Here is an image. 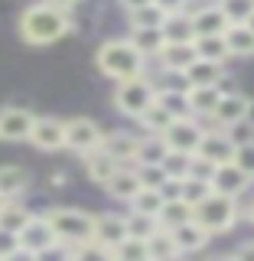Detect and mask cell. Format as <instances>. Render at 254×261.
<instances>
[{"instance_id":"6da1fadb","label":"cell","mask_w":254,"mask_h":261,"mask_svg":"<svg viewBox=\"0 0 254 261\" xmlns=\"http://www.w3.org/2000/svg\"><path fill=\"white\" fill-rule=\"evenodd\" d=\"M72 30V16H69V7H59V4H33L23 10L20 16V36L23 43L30 46H49V43H59L65 33Z\"/></svg>"},{"instance_id":"7a4b0ae2","label":"cell","mask_w":254,"mask_h":261,"mask_svg":"<svg viewBox=\"0 0 254 261\" xmlns=\"http://www.w3.org/2000/svg\"><path fill=\"white\" fill-rule=\"evenodd\" d=\"M95 65L108 79L124 82V79H134V75H144L147 72V56L130 43V39H108V43L98 46Z\"/></svg>"},{"instance_id":"3957f363","label":"cell","mask_w":254,"mask_h":261,"mask_svg":"<svg viewBox=\"0 0 254 261\" xmlns=\"http://www.w3.org/2000/svg\"><path fill=\"white\" fill-rule=\"evenodd\" d=\"M49 225H52L55 239H59L62 251L72 258H78V248L92 242V228H95V216L85 209H72V206H59L46 212Z\"/></svg>"},{"instance_id":"277c9868","label":"cell","mask_w":254,"mask_h":261,"mask_svg":"<svg viewBox=\"0 0 254 261\" xmlns=\"http://www.w3.org/2000/svg\"><path fill=\"white\" fill-rule=\"evenodd\" d=\"M192 219L206 228V232L222 235V232H232L235 222L241 219V206H238L235 196H222V193L212 190L206 199H199L192 206Z\"/></svg>"},{"instance_id":"5b68a950","label":"cell","mask_w":254,"mask_h":261,"mask_svg":"<svg viewBox=\"0 0 254 261\" xmlns=\"http://www.w3.org/2000/svg\"><path fill=\"white\" fill-rule=\"evenodd\" d=\"M157 98V85H153L150 79L144 75H134V79H124L118 82V88H114V108H118L124 118H140V111L147 108V105Z\"/></svg>"},{"instance_id":"8992f818","label":"cell","mask_w":254,"mask_h":261,"mask_svg":"<svg viewBox=\"0 0 254 261\" xmlns=\"http://www.w3.org/2000/svg\"><path fill=\"white\" fill-rule=\"evenodd\" d=\"M16 239H20V255L26 258H39V255H49L52 248H59V239H55L46 216H30L23 228L16 232Z\"/></svg>"},{"instance_id":"52a82bcc","label":"cell","mask_w":254,"mask_h":261,"mask_svg":"<svg viewBox=\"0 0 254 261\" xmlns=\"http://www.w3.org/2000/svg\"><path fill=\"white\" fill-rule=\"evenodd\" d=\"M101 137H104V130L92 118H69L65 121V147L75 153H88L95 147H101Z\"/></svg>"},{"instance_id":"ba28073f","label":"cell","mask_w":254,"mask_h":261,"mask_svg":"<svg viewBox=\"0 0 254 261\" xmlns=\"http://www.w3.org/2000/svg\"><path fill=\"white\" fill-rule=\"evenodd\" d=\"M235 144H238V141H235L225 127H206L192 153L206 157L209 163H228V160L235 157Z\"/></svg>"},{"instance_id":"9c48e42d","label":"cell","mask_w":254,"mask_h":261,"mask_svg":"<svg viewBox=\"0 0 254 261\" xmlns=\"http://www.w3.org/2000/svg\"><path fill=\"white\" fill-rule=\"evenodd\" d=\"M202 127L199 118H192V114H183V118H173L170 121V127L163 130V141H166L170 150H183V153H192L195 144H199L202 137Z\"/></svg>"},{"instance_id":"30bf717a","label":"cell","mask_w":254,"mask_h":261,"mask_svg":"<svg viewBox=\"0 0 254 261\" xmlns=\"http://www.w3.org/2000/svg\"><path fill=\"white\" fill-rule=\"evenodd\" d=\"M33 121H36V114H33L30 108H20V105H7V108H0V141H7V144L26 141Z\"/></svg>"},{"instance_id":"8fae6325","label":"cell","mask_w":254,"mask_h":261,"mask_svg":"<svg viewBox=\"0 0 254 261\" xmlns=\"http://www.w3.org/2000/svg\"><path fill=\"white\" fill-rule=\"evenodd\" d=\"M209 183H212V190H215V193H222V196H235V199H238V196L248 190L254 179L244 173V170L235 167L232 160H228V163H215V167H212Z\"/></svg>"},{"instance_id":"7c38bea8","label":"cell","mask_w":254,"mask_h":261,"mask_svg":"<svg viewBox=\"0 0 254 261\" xmlns=\"http://www.w3.org/2000/svg\"><path fill=\"white\" fill-rule=\"evenodd\" d=\"M124 235H127V222H124V216H118V212H101V216H95L92 242L104 251V258L111 255V248H114V245H118L121 239H124Z\"/></svg>"},{"instance_id":"4fadbf2b","label":"cell","mask_w":254,"mask_h":261,"mask_svg":"<svg viewBox=\"0 0 254 261\" xmlns=\"http://www.w3.org/2000/svg\"><path fill=\"white\" fill-rule=\"evenodd\" d=\"M244 111H248V98L241 92H222L209 121L212 127H235V124H244Z\"/></svg>"},{"instance_id":"5bb4252c","label":"cell","mask_w":254,"mask_h":261,"mask_svg":"<svg viewBox=\"0 0 254 261\" xmlns=\"http://www.w3.org/2000/svg\"><path fill=\"white\" fill-rule=\"evenodd\" d=\"M26 141L39 150H62L65 147V121L59 118H36Z\"/></svg>"},{"instance_id":"9a60e30c","label":"cell","mask_w":254,"mask_h":261,"mask_svg":"<svg viewBox=\"0 0 254 261\" xmlns=\"http://www.w3.org/2000/svg\"><path fill=\"white\" fill-rule=\"evenodd\" d=\"M170 235H173L179 255H195V251H202L212 239V232H206L195 219H186V222H179L176 228H170Z\"/></svg>"},{"instance_id":"2e32d148","label":"cell","mask_w":254,"mask_h":261,"mask_svg":"<svg viewBox=\"0 0 254 261\" xmlns=\"http://www.w3.org/2000/svg\"><path fill=\"white\" fill-rule=\"evenodd\" d=\"M189 20H192V33H195V36H218V33H225V27L232 23L218 4L199 7L195 13H189Z\"/></svg>"},{"instance_id":"e0dca14e","label":"cell","mask_w":254,"mask_h":261,"mask_svg":"<svg viewBox=\"0 0 254 261\" xmlns=\"http://www.w3.org/2000/svg\"><path fill=\"white\" fill-rule=\"evenodd\" d=\"M81 157H85V173H88V179H92V183H98V186H104L121 167H124V163H118L108 150H104V147H95V150L81 153Z\"/></svg>"},{"instance_id":"ac0fdd59","label":"cell","mask_w":254,"mask_h":261,"mask_svg":"<svg viewBox=\"0 0 254 261\" xmlns=\"http://www.w3.org/2000/svg\"><path fill=\"white\" fill-rule=\"evenodd\" d=\"M137 141H140V137L130 134V130H111V134L101 137V147H104V150H108L118 163L130 167V163L137 160Z\"/></svg>"},{"instance_id":"d6986e66","label":"cell","mask_w":254,"mask_h":261,"mask_svg":"<svg viewBox=\"0 0 254 261\" xmlns=\"http://www.w3.org/2000/svg\"><path fill=\"white\" fill-rule=\"evenodd\" d=\"M183 92H186V105H189L192 118H209L212 108H215V101L222 98L218 85H186Z\"/></svg>"},{"instance_id":"ffe728a7","label":"cell","mask_w":254,"mask_h":261,"mask_svg":"<svg viewBox=\"0 0 254 261\" xmlns=\"http://www.w3.org/2000/svg\"><path fill=\"white\" fill-rule=\"evenodd\" d=\"M30 190V170L16 167V163H4L0 167V199H20Z\"/></svg>"},{"instance_id":"44dd1931","label":"cell","mask_w":254,"mask_h":261,"mask_svg":"<svg viewBox=\"0 0 254 261\" xmlns=\"http://www.w3.org/2000/svg\"><path fill=\"white\" fill-rule=\"evenodd\" d=\"M222 36H225L228 56H238V59H251L254 56V30L248 23H228Z\"/></svg>"},{"instance_id":"7402d4cb","label":"cell","mask_w":254,"mask_h":261,"mask_svg":"<svg viewBox=\"0 0 254 261\" xmlns=\"http://www.w3.org/2000/svg\"><path fill=\"white\" fill-rule=\"evenodd\" d=\"M225 75V65L222 62H209V59H195L183 69V79H186V85H215L218 79Z\"/></svg>"},{"instance_id":"603a6c76","label":"cell","mask_w":254,"mask_h":261,"mask_svg":"<svg viewBox=\"0 0 254 261\" xmlns=\"http://www.w3.org/2000/svg\"><path fill=\"white\" fill-rule=\"evenodd\" d=\"M160 65L166 72H176V75H183V69L195 59V46L192 43H166L160 49Z\"/></svg>"},{"instance_id":"cb8c5ba5","label":"cell","mask_w":254,"mask_h":261,"mask_svg":"<svg viewBox=\"0 0 254 261\" xmlns=\"http://www.w3.org/2000/svg\"><path fill=\"white\" fill-rule=\"evenodd\" d=\"M160 33H163V39H166V43H192V39H195L192 20H189V13H186V10L166 13V20H163Z\"/></svg>"},{"instance_id":"d4e9b609","label":"cell","mask_w":254,"mask_h":261,"mask_svg":"<svg viewBox=\"0 0 254 261\" xmlns=\"http://www.w3.org/2000/svg\"><path fill=\"white\" fill-rule=\"evenodd\" d=\"M104 190H108L111 199H121V202H130V196L140 190V179H137L134 167H121L118 173H114L108 183H104Z\"/></svg>"},{"instance_id":"484cf974","label":"cell","mask_w":254,"mask_h":261,"mask_svg":"<svg viewBox=\"0 0 254 261\" xmlns=\"http://www.w3.org/2000/svg\"><path fill=\"white\" fill-rule=\"evenodd\" d=\"M130 43H134L140 53L147 56V62L150 59H157L160 56V49L166 46V39H163V33H160V27H144V30H130Z\"/></svg>"},{"instance_id":"4316f807","label":"cell","mask_w":254,"mask_h":261,"mask_svg":"<svg viewBox=\"0 0 254 261\" xmlns=\"http://www.w3.org/2000/svg\"><path fill=\"white\" fill-rule=\"evenodd\" d=\"M147 258L150 261H173V258H179V248H176L173 235H170L166 228H157V232L147 239Z\"/></svg>"},{"instance_id":"83f0119b","label":"cell","mask_w":254,"mask_h":261,"mask_svg":"<svg viewBox=\"0 0 254 261\" xmlns=\"http://www.w3.org/2000/svg\"><path fill=\"white\" fill-rule=\"evenodd\" d=\"M186 219H192V206L186 199H163V206L157 212V222L160 228H176L179 222H186Z\"/></svg>"},{"instance_id":"f1b7e54d","label":"cell","mask_w":254,"mask_h":261,"mask_svg":"<svg viewBox=\"0 0 254 261\" xmlns=\"http://www.w3.org/2000/svg\"><path fill=\"white\" fill-rule=\"evenodd\" d=\"M192 46H195V56H199V59L222 62V65H225V59H232V56H228V46H225V36H222V33H218V36H195Z\"/></svg>"},{"instance_id":"f546056e","label":"cell","mask_w":254,"mask_h":261,"mask_svg":"<svg viewBox=\"0 0 254 261\" xmlns=\"http://www.w3.org/2000/svg\"><path fill=\"white\" fill-rule=\"evenodd\" d=\"M137 121H140V127L147 130V134H163V130L170 127V121H173V114H170V111L157 101V98H153V101L140 111V118H137Z\"/></svg>"},{"instance_id":"4dcf8cb0","label":"cell","mask_w":254,"mask_h":261,"mask_svg":"<svg viewBox=\"0 0 254 261\" xmlns=\"http://www.w3.org/2000/svg\"><path fill=\"white\" fill-rule=\"evenodd\" d=\"M33 216V212L23 206L20 199H0V228H7V232H20L23 222Z\"/></svg>"},{"instance_id":"1f68e13d","label":"cell","mask_w":254,"mask_h":261,"mask_svg":"<svg viewBox=\"0 0 254 261\" xmlns=\"http://www.w3.org/2000/svg\"><path fill=\"white\" fill-rule=\"evenodd\" d=\"M166 150L170 147H166V141H163V134H147L144 130V137L137 141V160L134 163H160Z\"/></svg>"},{"instance_id":"d6a6232c","label":"cell","mask_w":254,"mask_h":261,"mask_svg":"<svg viewBox=\"0 0 254 261\" xmlns=\"http://www.w3.org/2000/svg\"><path fill=\"white\" fill-rule=\"evenodd\" d=\"M108 258H118V261H150V258H147V239L124 235V239H121V242L111 248Z\"/></svg>"},{"instance_id":"836d02e7","label":"cell","mask_w":254,"mask_h":261,"mask_svg":"<svg viewBox=\"0 0 254 261\" xmlns=\"http://www.w3.org/2000/svg\"><path fill=\"white\" fill-rule=\"evenodd\" d=\"M163 20H166V13L160 10L157 4H144V7H134V10H127V23L130 30H144V27H163Z\"/></svg>"},{"instance_id":"e575fe53","label":"cell","mask_w":254,"mask_h":261,"mask_svg":"<svg viewBox=\"0 0 254 261\" xmlns=\"http://www.w3.org/2000/svg\"><path fill=\"white\" fill-rule=\"evenodd\" d=\"M160 206H163V196H160V190H153V186H140V190L130 196V209H134V212L157 216Z\"/></svg>"},{"instance_id":"d590c367","label":"cell","mask_w":254,"mask_h":261,"mask_svg":"<svg viewBox=\"0 0 254 261\" xmlns=\"http://www.w3.org/2000/svg\"><path fill=\"white\" fill-rule=\"evenodd\" d=\"M124 222H127V235H137V239H150V235L160 228L157 216H147V212H134V209H130L127 216H124Z\"/></svg>"},{"instance_id":"8d00e7d4","label":"cell","mask_w":254,"mask_h":261,"mask_svg":"<svg viewBox=\"0 0 254 261\" xmlns=\"http://www.w3.org/2000/svg\"><path fill=\"white\" fill-rule=\"evenodd\" d=\"M157 101L166 108L173 118H183V114H189V105H186V92L183 88H157Z\"/></svg>"},{"instance_id":"74e56055","label":"cell","mask_w":254,"mask_h":261,"mask_svg":"<svg viewBox=\"0 0 254 261\" xmlns=\"http://www.w3.org/2000/svg\"><path fill=\"white\" fill-rule=\"evenodd\" d=\"M232 163H235L238 170H244V173L254 179V137H251V134L244 137V141L235 144V157H232Z\"/></svg>"},{"instance_id":"f35d334b","label":"cell","mask_w":254,"mask_h":261,"mask_svg":"<svg viewBox=\"0 0 254 261\" xmlns=\"http://www.w3.org/2000/svg\"><path fill=\"white\" fill-rule=\"evenodd\" d=\"M212 193V183L209 179H195V176H183V193H179V199H186L189 206H195L199 199H206Z\"/></svg>"},{"instance_id":"ab89813d","label":"cell","mask_w":254,"mask_h":261,"mask_svg":"<svg viewBox=\"0 0 254 261\" xmlns=\"http://www.w3.org/2000/svg\"><path fill=\"white\" fill-rule=\"evenodd\" d=\"M189 157L192 153H183V150H166L163 153V170H166V176H179L183 179L186 173H189Z\"/></svg>"},{"instance_id":"60d3db41","label":"cell","mask_w":254,"mask_h":261,"mask_svg":"<svg viewBox=\"0 0 254 261\" xmlns=\"http://www.w3.org/2000/svg\"><path fill=\"white\" fill-rule=\"evenodd\" d=\"M134 167V173H137V179H140V186H157L166 179V170H163V163H130Z\"/></svg>"},{"instance_id":"b9f144b4","label":"cell","mask_w":254,"mask_h":261,"mask_svg":"<svg viewBox=\"0 0 254 261\" xmlns=\"http://www.w3.org/2000/svg\"><path fill=\"white\" fill-rule=\"evenodd\" d=\"M218 7L225 10V16L232 23H244L254 13V0H218Z\"/></svg>"},{"instance_id":"7bdbcfd3","label":"cell","mask_w":254,"mask_h":261,"mask_svg":"<svg viewBox=\"0 0 254 261\" xmlns=\"http://www.w3.org/2000/svg\"><path fill=\"white\" fill-rule=\"evenodd\" d=\"M16 255H20V239H16V232H7V228H0V261L16 258Z\"/></svg>"},{"instance_id":"ee69618b","label":"cell","mask_w":254,"mask_h":261,"mask_svg":"<svg viewBox=\"0 0 254 261\" xmlns=\"http://www.w3.org/2000/svg\"><path fill=\"white\" fill-rule=\"evenodd\" d=\"M212 167H215V163H209L206 157H199V153H192V157H189V173H186V176H195V179H209V176H212Z\"/></svg>"},{"instance_id":"f6af8a7d","label":"cell","mask_w":254,"mask_h":261,"mask_svg":"<svg viewBox=\"0 0 254 261\" xmlns=\"http://www.w3.org/2000/svg\"><path fill=\"white\" fill-rule=\"evenodd\" d=\"M157 190H160L163 199H179V193H183V179H179V176H166Z\"/></svg>"},{"instance_id":"bcb514c9","label":"cell","mask_w":254,"mask_h":261,"mask_svg":"<svg viewBox=\"0 0 254 261\" xmlns=\"http://www.w3.org/2000/svg\"><path fill=\"white\" fill-rule=\"evenodd\" d=\"M153 4H157L163 13H179V10L189 7V0H153Z\"/></svg>"},{"instance_id":"7dc6e473","label":"cell","mask_w":254,"mask_h":261,"mask_svg":"<svg viewBox=\"0 0 254 261\" xmlns=\"http://www.w3.org/2000/svg\"><path fill=\"white\" fill-rule=\"evenodd\" d=\"M235 258H241V261H254V242H244L235 248Z\"/></svg>"},{"instance_id":"c3c4849f","label":"cell","mask_w":254,"mask_h":261,"mask_svg":"<svg viewBox=\"0 0 254 261\" xmlns=\"http://www.w3.org/2000/svg\"><path fill=\"white\" fill-rule=\"evenodd\" d=\"M124 10H134V7H144V4H150V0H118Z\"/></svg>"},{"instance_id":"681fc988","label":"cell","mask_w":254,"mask_h":261,"mask_svg":"<svg viewBox=\"0 0 254 261\" xmlns=\"http://www.w3.org/2000/svg\"><path fill=\"white\" fill-rule=\"evenodd\" d=\"M244 121L254 127V98H248V111H244Z\"/></svg>"},{"instance_id":"f907efd6","label":"cell","mask_w":254,"mask_h":261,"mask_svg":"<svg viewBox=\"0 0 254 261\" xmlns=\"http://www.w3.org/2000/svg\"><path fill=\"white\" fill-rule=\"evenodd\" d=\"M49 4H59V7H72V4H78V0H49Z\"/></svg>"},{"instance_id":"816d5d0a","label":"cell","mask_w":254,"mask_h":261,"mask_svg":"<svg viewBox=\"0 0 254 261\" xmlns=\"http://www.w3.org/2000/svg\"><path fill=\"white\" fill-rule=\"evenodd\" d=\"M248 219H251V222H254V202H251V206H248Z\"/></svg>"},{"instance_id":"f5cc1de1","label":"cell","mask_w":254,"mask_h":261,"mask_svg":"<svg viewBox=\"0 0 254 261\" xmlns=\"http://www.w3.org/2000/svg\"><path fill=\"white\" fill-rule=\"evenodd\" d=\"M244 23H248V27L254 30V13H251V16H248V20H244Z\"/></svg>"}]
</instances>
